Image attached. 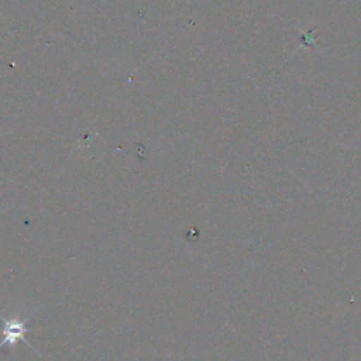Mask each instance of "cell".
I'll list each match as a JSON object with an SVG mask.
<instances>
[{"instance_id": "1", "label": "cell", "mask_w": 361, "mask_h": 361, "mask_svg": "<svg viewBox=\"0 0 361 361\" xmlns=\"http://www.w3.org/2000/svg\"><path fill=\"white\" fill-rule=\"evenodd\" d=\"M0 320L3 323L1 326V340H0V350L1 348H10L13 350L16 344L20 341L30 345L27 337L28 327H27V319L21 317L20 314L13 316H4L0 314ZM31 347V345H30Z\"/></svg>"}]
</instances>
